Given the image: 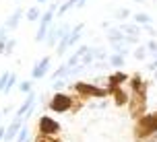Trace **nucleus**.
<instances>
[{"label":"nucleus","instance_id":"20","mask_svg":"<svg viewBox=\"0 0 157 142\" xmlns=\"http://www.w3.org/2000/svg\"><path fill=\"white\" fill-rule=\"evenodd\" d=\"M68 72H71V66L68 64H62V66H58L52 74V80H58V78H68Z\"/></svg>","mask_w":157,"mask_h":142},{"label":"nucleus","instance_id":"41","mask_svg":"<svg viewBox=\"0 0 157 142\" xmlns=\"http://www.w3.org/2000/svg\"><path fill=\"white\" fill-rule=\"evenodd\" d=\"M153 80L157 82V70H153Z\"/></svg>","mask_w":157,"mask_h":142},{"label":"nucleus","instance_id":"32","mask_svg":"<svg viewBox=\"0 0 157 142\" xmlns=\"http://www.w3.org/2000/svg\"><path fill=\"white\" fill-rule=\"evenodd\" d=\"M15 47H17V39L10 37V39L6 41V47H4V56H10L13 52H15Z\"/></svg>","mask_w":157,"mask_h":142},{"label":"nucleus","instance_id":"18","mask_svg":"<svg viewBox=\"0 0 157 142\" xmlns=\"http://www.w3.org/2000/svg\"><path fill=\"white\" fill-rule=\"evenodd\" d=\"M108 64H110L112 68H116V70H122V66L126 64V58L120 54H112L110 58H108Z\"/></svg>","mask_w":157,"mask_h":142},{"label":"nucleus","instance_id":"16","mask_svg":"<svg viewBox=\"0 0 157 142\" xmlns=\"http://www.w3.org/2000/svg\"><path fill=\"white\" fill-rule=\"evenodd\" d=\"M120 29L126 33V35H134V37H139L141 35V25H136V23H122L120 25Z\"/></svg>","mask_w":157,"mask_h":142},{"label":"nucleus","instance_id":"6","mask_svg":"<svg viewBox=\"0 0 157 142\" xmlns=\"http://www.w3.org/2000/svg\"><path fill=\"white\" fill-rule=\"evenodd\" d=\"M62 126L60 122L54 119L52 115H39L37 118V134H48V136H60Z\"/></svg>","mask_w":157,"mask_h":142},{"label":"nucleus","instance_id":"25","mask_svg":"<svg viewBox=\"0 0 157 142\" xmlns=\"http://www.w3.org/2000/svg\"><path fill=\"white\" fill-rule=\"evenodd\" d=\"M33 142H62L60 136H48V134H35Z\"/></svg>","mask_w":157,"mask_h":142},{"label":"nucleus","instance_id":"23","mask_svg":"<svg viewBox=\"0 0 157 142\" xmlns=\"http://www.w3.org/2000/svg\"><path fill=\"white\" fill-rule=\"evenodd\" d=\"M25 16H27V21L35 23V21H39V19H41V10H39L37 6H31L27 13H25Z\"/></svg>","mask_w":157,"mask_h":142},{"label":"nucleus","instance_id":"24","mask_svg":"<svg viewBox=\"0 0 157 142\" xmlns=\"http://www.w3.org/2000/svg\"><path fill=\"white\" fill-rule=\"evenodd\" d=\"M15 142H33L31 136H29V128H27V126L21 128L19 134H17V138H15Z\"/></svg>","mask_w":157,"mask_h":142},{"label":"nucleus","instance_id":"35","mask_svg":"<svg viewBox=\"0 0 157 142\" xmlns=\"http://www.w3.org/2000/svg\"><path fill=\"white\" fill-rule=\"evenodd\" d=\"M15 85H17V74H15V72H10V78H8V87H6V93H10V89L15 87ZM6 93H4V95H6Z\"/></svg>","mask_w":157,"mask_h":142},{"label":"nucleus","instance_id":"2","mask_svg":"<svg viewBox=\"0 0 157 142\" xmlns=\"http://www.w3.org/2000/svg\"><path fill=\"white\" fill-rule=\"evenodd\" d=\"M71 91L81 95L83 99H105V97H110V91L105 87H99V85H95V82H85V80L72 82Z\"/></svg>","mask_w":157,"mask_h":142},{"label":"nucleus","instance_id":"5","mask_svg":"<svg viewBox=\"0 0 157 142\" xmlns=\"http://www.w3.org/2000/svg\"><path fill=\"white\" fill-rule=\"evenodd\" d=\"M58 2H54V4H50V8H48L46 13L41 15V19H39V29L37 33H35V41H46L48 37V31H50V27H52V21H54V15L58 13Z\"/></svg>","mask_w":157,"mask_h":142},{"label":"nucleus","instance_id":"4","mask_svg":"<svg viewBox=\"0 0 157 142\" xmlns=\"http://www.w3.org/2000/svg\"><path fill=\"white\" fill-rule=\"evenodd\" d=\"M128 115L132 119H139L147 113V93H130V101L126 105Z\"/></svg>","mask_w":157,"mask_h":142},{"label":"nucleus","instance_id":"1","mask_svg":"<svg viewBox=\"0 0 157 142\" xmlns=\"http://www.w3.org/2000/svg\"><path fill=\"white\" fill-rule=\"evenodd\" d=\"M153 134H157V111H147L143 118L134 119L132 138L134 142H143L151 138Z\"/></svg>","mask_w":157,"mask_h":142},{"label":"nucleus","instance_id":"40","mask_svg":"<svg viewBox=\"0 0 157 142\" xmlns=\"http://www.w3.org/2000/svg\"><path fill=\"white\" fill-rule=\"evenodd\" d=\"M83 6H85V0H78V2H77V8H83Z\"/></svg>","mask_w":157,"mask_h":142},{"label":"nucleus","instance_id":"42","mask_svg":"<svg viewBox=\"0 0 157 142\" xmlns=\"http://www.w3.org/2000/svg\"><path fill=\"white\" fill-rule=\"evenodd\" d=\"M37 2H39V4H44V2H48V0H37Z\"/></svg>","mask_w":157,"mask_h":142},{"label":"nucleus","instance_id":"26","mask_svg":"<svg viewBox=\"0 0 157 142\" xmlns=\"http://www.w3.org/2000/svg\"><path fill=\"white\" fill-rule=\"evenodd\" d=\"M8 39H10L8 37V29L6 27H0V54H4V47H6Z\"/></svg>","mask_w":157,"mask_h":142},{"label":"nucleus","instance_id":"21","mask_svg":"<svg viewBox=\"0 0 157 142\" xmlns=\"http://www.w3.org/2000/svg\"><path fill=\"white\" fill-rule=\"evenodd\" d=\"M77 2H78V0H64L62 4H60V8H58V13H56V15H58V16H64L68 10H71V8L77 6Z\"/></svg>","mask_w":157,"mask_h":142},{"label":"nucleus","instance_id":"39","mask_svg":"<svg viewBox=\"0 0 157 142\" xmlns=\"http://www.w3.org/2000/svg\"><path fill=\"white\" fill-rule=\"evenodd\" d=\"M143 142H157V134H153L151 138H147V140H143Z\"/></svg>","mask_w":157,"mask_h":142},{"label":"nucleus","instance_id":"17","mask_svg":"<svg viewBox=\"0 0 157 142\" xmlns=\"http://www.w3.org/2000/svg\"><path fill=\"white\" fill-rule=\"evenodd\" d=\"M112 49H114V54H120V56H128L130 54V46L126 43V41H116V43H110Z\"/></svg>","mask_w":157,"mask_h":142},{"label":"nucleus","instance_id":"28","mask_svg":"<svg viewBox=\"0 0 157 142\" xmlns=\"http://www.w3.org/2000/svg\"><path fill=\"white\" fill-rule=\"evenodd\" d=\"M147 54H149V52H147V46H136V49L132 52V56L136 58V60H145Z\"/></svg>","mask_w":157,"mask_h":142},{"label":"nucleus","instance_id":"27","mask_svg":"<svg viewBox=\"0 0 157 142\" xmlns=\"http://www.w3.org/2000/svg\"><path fill=\"white\" fill-rule=\"evenodd\" d=\"M93 52H95V62H108V52L103 49V47H93Z\"/></svg>","mask_w":157,"mask_h":142},{"label":"nucleus","instance_id":"7","mask_svg":"<svg viewBox=\"0 0 157 142\" xmlns=\"http://www.w3.org/2000/svg\"><path fill=\"white\" fill-rule=\"evenodd\" d=\"M126 85H128V91H130V93H149V87H151V82L145 80L139 72H134L132 76L128 78Z\"/></svg>","mask_w":157,"mask_h":142},{"label":"nucleus","instance_id":"3","mask_svg":"<svg viewBox=\"0 0 157 142\" xmlns=\"http://www.w3.org/2000/svg\"><path fill=\"white\" fill-rule=\"evenodd\" d=\"M48 107L54 113H68L72 109V95L64 93V91H56L52 99L48 101Z\"/></svg>","mask_w":157,"mask_h":142},{"label":"nucleus","instance_id":"29","mask_svg":"<svg viewBox=\"0 0 157 142\" xmlns=\"http://www.w3.org/2000/svg\"><path fill=\"white\" fill-rule=\"evenodd\" d=\"M19 91L25 95H29L33 91V80H23V82H19Z\"/></svg>","mask_w":157,"mask_h":142},{"label":"nucleus","instance_id":"9","mask_svg":"<svg viewBox=\"0 0 157 142\" xmlns=\"http://www.w3.org/2000/svg\"><path fill=\"white\" fill-rule=\"evenodd\" d=\"M50 64H52V58L50 56H44L35 66L31 68V80H41L50 72Z\"/></svg>","mask_w":157,"mask_h":142},{"label":"nucleus","instance_id":"36","mask_svg":"<svg viewBox=\"0 0 157 142\" xmlns=\"http://www.w3.org/2000/svg\"><path fill=\"white\" fill-rule=\"evenodd\" d=\"M143 29H145V31L149 33L151 37H155V35H157V31H155V29H153V27H151V25H143Z\"/></svg>","mask_w":157,"mask_h":142},{"label":"nucleus","instance_id":"44","mask_svg":"<svg viewBox=\"0 0 157 142\" xmlns=\"http://www.w3.org/2000/svg\"><path fill=\"white\" fill-rule=\"evenodd\" d=\"M0 118H2V111H0Z\"/></svg>","mask_w":157,"mask_h":142},{"label":"nucleus","instance_id":"43","mask_svg":"<svg viewBox=\"0 0 157 142\" xmlns=\"http://www.w3.org/2000/svg\"><path fill=\"white\" fill-rule=\"evenodd\" d=\"M134 2H145V0H134Z\"/></svg>","mask_w":157,"mask_h":142},{"label":"nucleus","instance_id":"11","mask_svg":"<svg viewBox=\"0 0 157 142\" xmlns=\"http://www.w3.org/2000/svg\"><path fill=\"white\" fill-rule=\"evenodd\" d=\"M110 97H112V101H114L116 107H126L128 101H130V91H126L124 87H118L110 93Z\"/></svg>","mask_w":157,"mask_h":142},{"label":"nucleus","instance_id":"31","mask_svg":"<svg viewBox=\"0 0 157 142\" xmlns=\"http://www.w3.org/2000/svg\"><path fill=\"white\" fill-rule=\"evenodd\" d=\"M8 78H10V72H2V76H0V93H6Z\"/></svg>","mask_w":157,"mask_h":142},{"label":"nucleus","instance_id":"33","mask_svg":"<svg viewBox=\"0 0 157 142\" xmlns=\"http://www.w3.org/2000/svg\"><path fill=\"white\" fill-rule=\"evenodd\" d=\"M145 46H147V52H149V54H153V56L157 54V41H155V37H151Z\"/></svg>","mask_w":157,"mask_h":142},{"label":"nucleus","instance_id":"10","mask_svg":"<svg viewBox=\"0 0 157 142\" xmlns=\"http://www.w3.org/2000/svg\"><path fill=\"white\" fill-rule=\"evenodd\" d=\"M25 126V118H19V115H15V118L10 119V124L6 126V134H4V142H13L17 138V134H19V130Z\"/></svg>","mask_w":157,"mask_h":142},{"label":"nucleus","instance_id":"34","mask_svg":"<svg viewBox=\"0 0 157 142\" xmlns=\"http://www.w3.org/2000/svg\"><path fill=\"white\" fill-rule=\"evenodd\" d=\"M130 16V10L128 8H120V10H116V19L118 21H126Z\"/></svg>","mask_w":157,"mask_h":142},{"label":"nucleus","instance_id":"13","mask_svg":"<svg viewBox=\"0 0 157 142\" xmlns=\"http://www.w3.org/2000/svg\"><path fill=\"white\" fill-rule=\"evenodd\" d=\"M23 15H25L23 8H15V13L6 19V25H4V27H6V29H17L19 23H21V19H23Z\"/></svg>","mask_w":157,"mask_h":142},{"label":"nucleus","instance_id":"38","mask_svg":"<svg viewBox=\"0 0 157 142\" xmlns=\"http://www.w3.org/2000/svg\"><path fill=\"white\" fill-rule=\"evenodd\" d=\"M4 134H6V128L0 126V142H4Z\"/></svg>","mask_w":157,"mask_h":142},{"label":"nucleus","instance_id":"8","mask_svg":"<svg viewBox=\"0 0 157 142\" xmlns=\"http://www.w3.org/2000/svg\"><path fill=\"white\" fill-rule=\"evenodd\" d=\"M128 78H130V76H128L126 72H122V70L112 72L110 76L105 78V89H108V91L112 93L114 89H118V87H124V82H128Z\"/></svg>","mask_w":157,"mask_h":142},{"label":"nucleus","instance_id":"30","mask_svg":"<svg viewBox=\"0 0 157 142\" xmlns=\"http://www.w3.org/2000/svg\"><path fill=\"white\" fill-rule=\"evenodd\" d=\"M66 85H71L68 82V78H58V80H52V89H54V93L56 91H62Z\"/></svg>","mask_w":157,"mask_h":142},{"label":"nucleus","instance_id":"15","mask_svg":"<svg viewBox=\"0 0 157 142\" xmlns=\"http://www.w3.org/2000/svg\"><path fill=\"white\" fill-rule=\"evenodd\" d=\"M83 29H85V25H83V23L75 25V27L71 29V33H68V43H71V47L75 46L78 39H81V35H83Z\"/></svg>","mask_w":157,"mask_h":142},{"label":"nucleus","instance_id":"37","mask_svg":"<svg viewBox=\"0 0 157 142\" xmlns=\"http://www.w3.org/2000/svg\"><path fill=\"white\" fill-rule=\"evenodd\" d=\"M147 68H149V70H151V72H153V70H157V54H155V56H153V62H151V64H149V66H147Z\"/></svg>","mask_w":157,"mask_h":142},{"label":"nucleus","instance_id":"12","mask_svg":"<svg viewBox=\"0 0 157 142\" xmlns=\"http://www.w3.org/2000/svg\"><path fill=\"white\" fill-rule=\"evenodd\" d=\"M35 103H37V95H35V93L31 91V93L27 95V99H25V101L21 103V107L17 109L15 115H19V118H25V115H27V111H31L33 107H35Z\"/></svg>","mask_w":157,"mask_h":142},{"label":"nucleus","instance_id":"14","mask_svg":"<svg viewBox=\"0 0 157 142\" xmlns=\"http://www.w3.org/2000/svg\"><path fill=\"white\" fill-rule=\"evenodd\" d=\"M108 41H110V43H116V41H126V33L122 31L120 27L108 29Z\"/></svg>","mask_w":157,"mask_h":142},{"label":"nucleus","instance_id":"22","mask_svg":"<svg viewBox=\"0 0 157 142\" xmlns=\"http://www.w3.org/2000/svg\"><path fill=\"white\" fill-rule=\"evenodd\" d=\"M132 21L143 27V25H151V16L147 13H136V15H132Z\"/></svg>","mask_w":157,"mask_h":142},{"label":"nucleus","instance_id":"19","mask_svg":"<svg viewBox=\"0 0 157 142\" xmlns=\"http://www.w3.org/2000/svg\"><path fill=\"white\" fill-rule=\"evenodd\" d=\"M85 103H87V99H83V97L77 95V93H72V109H71V113H78V111L85 107Z\"/></svg>","mask_w":157,"mask_h":142}]
</instances>
